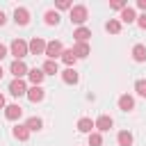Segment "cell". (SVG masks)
Masks as SVG:
<instances>
[{
	"label": "cell",
	"instance_id": "30",
	"mask_svg": "<svg viewBox=\"0 0 146 146\" xmlns=\"http://www.w3.org/2000/svg\"><path fill=\"white\" fill-rule=\"evenodd\" d=\"M137 25H139L141 30H146V14H141V16H137Z\"/></svg>",
	"mask_w": 146,
	"mask_h": 146
},
{
	"label": "cell",
	"instance_id": "21",
	"mask_svg": "<svg viewBox=\"0 0 146 146\" xmlns=\"http://www.w3.org/2000/svg\"><path fill=\"white\" fill-rule=\"evenodd\" d=\"M41 71H43L46 75H55V73H59V66H57V62L46 59V62H43V66H41Z\"/></svg>",
	"mask_w": 146,
	"mask_h": 146
},
{
	"label": "cell",
	"instance_id": "28",
	"mask_svg": "<svg viewBox=\"0 0 146 146\" xmlns=\"http://www.w3.org/2000/svg\"><path fill=\"white\" fill-rule=\"evenodd\" d=\"M110 7H112V9H119V11H121V9H125L128 5H125V2H121V0H114V2H110Z\"/></svg>",
	"mask_w": 146,
	"mask_h": 146
},
{
	"label": "cell",
	"instance_id": "6",
	"mask_svg": "<svg viewBox=\"0 0 146 146\" xmlns=\"http://www.w3.org/2000/svg\"><path fill=\"white\" fill-rule=\"evenodd\" d=\"M112 125H114V121H112V116H107V114H103V116H98V119L94 121V128H96L98 132H107V130H112Z\"/></svg>",
	"mask_w": 146,
	"mask_h": 146
},
{
	"label": "cell",
	"instance_id": "33",
	"mask_svg": "<svg viewBox=\"0 0 146 146\" xmlns=\"http://www.w3.org/2000/svg\"><path fill=\"white\" fill-rule=\"evenodd\" d=\"M7 23V16H5V11H0V27Z\"/></svg>",
	"mask_w": 146,
	"mask_h": 146
},
{
	"label": "cell",
	"instance_id": "12",
	"mask_svg": "<svg viewBox=\"0 0 146 146\" xmlns=\"http://www.w3.org/2000/svg\"><path fill=\"white\" fill-rule=\"evenodd\" d=\"M25 96H27L32 103H41V100H43V96H46V91H43L41 87H30Z\"/></svg>",
	"mask_w": 146,
	"mask_h": 146
},
{
	"label": "cell",
	"instance_id": "25",
	"mask_svg": "<svg viewBox=\"0 0 146 146\" xmlns=\"http://www.w3.org/2000/svg\"><path fill=\"white\" fill-rule=\"evenodd\" d=\"M43 18H46V25H57V23H59V14H57V11H52V9H50V11H46V16H43Z\"/></svg>",
	"mask_w": 146,
	"mask_h": 146
},
{
	"label": "cell",
	"instance_id": "13",
	"mask_svg": "<svg viewBox=\"0 0 146 146\" xmlns=\"http://www.w3.org/2000/svg\"><path fill=\"white\" fill-rule=\"evenodd\" d=\"M119 110H123V112L135 110V98H132V96H128V94L119 96Z\"/></svg>",
	"mask_w": 146,
	"mask_h": 146
},
{
	"label": "cell",
	"instance_id": "1",
	"mask_svg": "<svg viewBox=\"0 0 146 146\" xmlns=\"http://www.w3.org/2000/svg\"><path fill=\"white\" fill-rule=\"evenodd\" d=\"M87 16H89V11H87V7L84 5H75V7H71V23H75V25H84V21H87Z\"/></svg>",
	"mask_w": 146,
	"mask_h": 146
},
{
	"label": "cell",
	"instance_id": "17",
	"mask_svg": "<svg viewBox=\"0 0 146 146\" xmlns=\"http://www.w3.org/2000/svg\"><path fill=\"white\" fill-rule=\"evenodd\" d=\"M78 130L84 132V135H91V132H94V121L87 119V116H82V119L78 121Z\"/></svg>",
	"mask_w": 146,
	"mask_h": 146
},
{
	"label": "cell",
	"instance_id": "29",
	"mask_svg": "<svg viewBox=\"0 0 146 146\" xmlns=\"http://www.w3.org/2000/svg\"><path fill=\"white\" fill-rule=\"evenodd\" d=\"M73 5L68 2V0H57V9H71Z\"/></svg>",
	"mask_w": 146,
	"mask_h": 146
},
{
	"label": "cell",
	"instance_id": "35",
	"mask_svg": "<svg viewBox=\"0 0 146 146\" xmlns=\"http://www.w3.org/2000/svg\"><path fill=\"white\" fill-rule=\"evenodd\" d=\"M0 78H2V66H0Z\"/></svg>",
	"mask_w": 146,
	"mask_h": 146
},
{
	"label": "cell",
	"instance_id": "4",
	"mask_svg": "<svg viewBox=\"0 0 146 146\" xmlns=\"http://www.w3.org/2000/svg\"><path fill=\"white\" fill-rule=\"evenodd\" d=\"M27 66H25V62L23 59H14L11 62V66H9V73L14 75V78H18V80H23V75H27Z\"/></svg>",
	"mask_w": 146,
	"mask_h": 146
},
{
	"label": "cell",
	"instance_id": "26",
	"mask_svg": "<svg viewBox=\"0 0 146 146\" xmlns=\"http://www.w3.org/2000/svg\"><path fill=\"white\" fill-rule=\"evenodd\" d=\"M89 146H103V135L100 132H91L89 135Z\"/></svg>",
	"mask_w": 146,
	"mask_h": 146
},
{
	"label": "cell",
	"instance_id": "7",
	"mask_svg": "<svg viewBox=\"0 0 146 146\" xmlns=\"http://www.w3.org/2000/svg\"><path fill=\"white\" fill-rule=\"evenodd\" d=\"M27 50H30L32 55H43V52H46V41H43L41 36H34V39L27 43Z\"/></svg>",
	"mask_w": 146,
	"mask_h": 146
},
{
	"label": "cell",
	"instance_id": "34",
	"mask_svg": "<svg viewBox=\"0 0 146 146\" xmlns=\"http://www.w3.org/2000/svg\"><path fill=\"white\" fill-rule=\"evenodd\" d=\"M0 110H5V96L0 94Z\"/></svg>",
	"mask_w": 146,
	"mask_h": 146
},
{
	"label": "cell",
	"instance_id": "15",
	"mask_svg": "<svg viewBox=\"0 0 146 146\" xmlns=\"http://www.w3.org/2000/svg\"><path fill=\"white\" fill-rule=\"evenodd\" d=\"M62 80H64L66 84H78L80 75H78V71H75V68H66V71H62Z\"/></svg>",
	"mask_w": 146,
	"mask_h": 146
},
{
	"label": "cell",
	"instance_id": "2",
	"mask_svg": "<svg viewBox=\"0 0 146 146\" xmlns=\"http://www.w3.org/2000/svg\"><path fill=\"white\" fill-rule=\"evenodd\" d=\"M9 50H11V55L16 57V59H23L30 50H27V43L23 41V39H14L11 41V46H9Z\"/></svg>",
	"mask_w": 146,
	"mask_h": 146
},
{
	"label": "cell",
	"instance_id": "8",
	"mask_svg": "<svg viewBox=\"0 0 146 146\" xmlns=\"http://www.w3.org/2000/svg\"><path fill=\"white\" fill-rule=\"evenodd\" d=\"M5 116H7L9 121H18V119L23 116V107H21L18 103H14V105H5Z\"/></svg>",
	"mask_w": 146,
	"mask_h": 146
},
{
	"label": "cell",
	"instance_id": "19",
	"mask_svg": "<svg viewBox=\"0 0 146 146\" xmlns=\"http://www.w3.org/2000/svg\"><path fill=\"white\" fill-rule=\"evenodd\" d=\"M71 50L75 52V57H78V59H84V57L89 55V43H75Z\"/></svg>",
	"mask_w": 146,
	"mask_h": 146
},
{
	"label": "cell",
	"instance_id": "5",
	"mask_svg": "<svg viewBox=\"0 0 146 146\" xmlns=\"http://www.w3.org/2000/svg\"><path fill=\"white\" fill-rule=\"evenodd\" d=\"M9 94H11V96H16V98H18V96H25V94H27V84H25L23 80L14 78V80L9 82Z\"/></svg>",
	"mask_w": 146,
	"mask_h": 146
},
{
	"label": "cell",
	"instance_id": "16",
	"mask_svg": "<svg viewBox=\"0 0 146 146\" xmlns=\"http://www.w3.org/2000/svg\"><path fill=\"white\" fill-rule=\"evenodd\" d=\"M11 132H14V137H16L18 141H27V137H30V130L25 128V123H23V125H21V123H16Z\"/></svg>",
	"mask_w": 146,
	"mask_h": 146
},
{
	"label": "cell",
	"instance_id": "22",
	"mask_svg": "<svg viewBox=\"0 0 146 146\" xmlns=\"http://www.w3.org/2000/svg\"><path fill=\"white\" fill-rule=\"evenodd\" d=\"M41 125H43V121H41L39 116H30V119L25 121V128H27L30 132H36V130H41Z\"/></svg>",
	"mask_w": 146,
	"mask_h": 146
},
{
	"label": "cell",
	"instance_id": "27",
	"mask_svg": "<svg viewBox=\"0 0 146 146\" xmlns=\"http://www.w3.org/2000/svg\"><path fill=\"white\" fill-rule=\"evenodd\" d=\"M135 91H137L141 98H146V80H137V82H135Z\"/></svg>",
	"mask_w": 146,
	"mask_h": 146
},
{
	"label": "cell",
	"instance_id": "31",
	"mask_svg": "<svg viewBox=\"0 0 146 146\" xmlns=\"http://www.w3.org/2000/svg\"><path fill=\"white\" fill-rule=\"evenodd\" d=\"M137 7H139L144 14H146V0H137Z\"/></svg>",
	"mask_w": 146,
	"mask_h": 146
},
{
	"label": "cell",
	"instance_id": "23",
	"mask_svg": "<svg viewBox=\"0 0 146 146\" xmlns=\"http://www.w3.org/2000/svg\"><path fill=\"white\" fill-rule=\"evenodd\" d=\"M116 141H119V146H132V135L128 130H121L116 135Z\"/></svg>",
	"mask_w": 146,
	"mask_h": 146
},
{
	"label": "cell",
	"instance_id": "9",
	"mask_svg": "<svg viewBox=\"0 0 146 146\" xmlns=\"http://www.w3.org/2000/svg\"><path fill=\"white\" fill-rule=\"evenodd\" d=\"M14 21H16V25H27V23H30V11H27L25 7H16Z\"/></svg>",
	"mask_w": 146,
	"mask_h": 146
},
{
	"label": "cell",
	"instance_id": "10",
	"mask_svg": "<svg viewBox=\"0 0 146 146\" xmlns=\"http://www.w3.org/2000/svg\"><path fill=\"white\" fill-rule=\"evenodd\" d=\"M27 78H30V82H32V87H41V82H43V78H46V73H43L41 68H30V71H27Z\"/></svg>",
	"mask_w": 146,
	"mask_h": 146
},
{
	"label": "cell",
	"instance_id": "14",
	"mask_svg": "<svg viewBox=\"0 0 146 146\" xmlns=\"http://www.w3.org/2000/svg\"><path fill=\"white\" fill-rule=\"evenodd\" d=\"M73 36H75V43H87V39L91 36V30L82 25V27H78V30L73 32Z\"/></svg>",
	"mask_w": 146,
	"mask_h": 146
},
{
	"label": "cell",
	"instance_id": "11",
	"mask_svg": "<svg viewBox=\"0 0 146 146\" xmlns=\"http://www.w3.org/2000/svg\"><path fill=\"white\" fill-rule=\"evenodd\" d=\"M137 21V14H135V9L132 7H125V9H121V16H119V23H135Z\"/></svg>",
	"mask_w": 146,
	"mask_h": 146
},
{
	"label": "cell",
	"instance_id": "3",
	"mask_svg": "<svg viewBox=\"0 0 146 146\" xmlns=\"http://www.w3.org/2000/svg\"><path fill=\"white\" fill-rule=\"evenodd\" d=\"M62 50H64V48H62V41H48V43H46V52H43V55H46L48 59L57 62V57H62Z\"/></svg>",
	"mask_w": 146,
	"mask_h": 146
},
{
	"label": "cell",
	"instance_id": "24",
	"mask_svg": "<svg viewBox=\"0 0 146 146\" xmlns=\"http://www.w3.org/2000/svg\"><path fill=\"white\" fill-rule=\"evenodd\" d=\"M105 30L112 32V34H119V32H121V23H119L116 18H110V21L105 23Z\"/></svg>",
	"mask_w": 146,
	"mask_h": 146
},
{
	"label": "cell",
	"instance_id": "20",
	"mask_svg": "<svg viewBox=\"0 0 146 146\" xmlns=\"http://www.w3.org/2000/svg\"><path fill=\"white\" fill-rule=\"evenodd\" d=\"M59 59H62L68 68H73V64H75V59H78V57H75V52L68 48V50H62V57H59Z\"/></svg>",
	"mask_w": 146,
	"mask_h": 146
},
{
	"label": "cell",
	"instance_id": "32",
	"mask_svg": "<svg viewBox=\"0 0 146 146\" xmlns=\"http://www.w3.org/2000/svg\"><path fill=\"white\" fill-rule=\"evenodd\" d=\"M5 57H7V46L0 43V59H5Z\"/></svg>",
	"mask_w": 146,
	"mask_h": 146
},
{
	"label": "cell",
	"instance_id": "18",
	"mask_svg": "<svg viewBox=\"0 0 146 146\" xmlns=\"http://www.w3.org/2000/svg\"><path fill=\"white\" fill-rule=\"evenodd\" d=\"M132 59L135 62H146V46L144 43H137L132 48Z\"/></svg>",
	"mask_w": 146,
	"mask_h": 146
}]
</instances>
